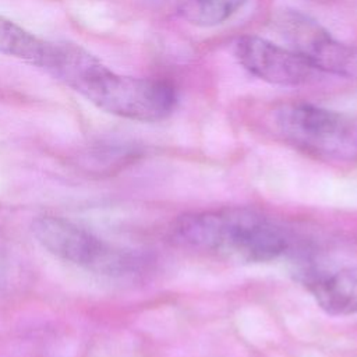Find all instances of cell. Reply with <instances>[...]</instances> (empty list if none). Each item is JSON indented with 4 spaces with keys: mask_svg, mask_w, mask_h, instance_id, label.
Returning <instances> with one entry per match:
<instances>
[{
    "mask_svg": "<svg viewBox=\"0 0 357 357\" xmlns=\"http://www.w3.org/2000/svg\"><path fill=\"white\" fill-rule=\"evenodd\" d=\"M317 304L329 315H357V265L308 279Z\"/></svg>",
    "mask_w": 357,
    "mask_h": 357,
    "instance_id": "52a82bcc",
    "label": "cell"
},
{
    "mask_svg": "<svg viewBox=\"0 0 357 357\" xmlns=\"http://www.w3.org/2000/svg\"><path fill=\"white\" fill-rule=\"evenodd\" d=\"M234 56L251 75L273 85L298 86L318 73L293 49L257 35L241 36L234 45Z\"/></svg>",
    "mask_w": 357,
    "mask_h": 357,
    "instance_id": "8992f818",
    "label": "cell"
},
{
    "mask_svg": "<svg viewBox=\"0 0 357 357\" xmlns=\"http://www.w3.org/2000/svg\"><path fill=\"white\" fill-rule=\"evenodd\" d=\"M172 240L185 250L247 264L273 261L289 248L275 222L240 206L185 213L173 223Z\"/></svg>",
    "mask_w": 357,
    "mask_h": 357,
    "instance_id": "7a4b0ae2",
    "label": "cell"
},
{
    "mask_svg": "<svg viewBox=\"0 0 357 357\" xmlns=\"http://www.w3.org/2000/svg\"><path fill=\"white\" fill-rule=\"evenodd\" d=\"M32 231L42 247L57 258L99 275H124L135 265L131 254L64 218L40 216L33 222Z\"/></svg>",
    "mask_w": 357,
    "mask_h": 357,
    "instance_id": "277c9868",
    "label": "cell"
},
{
    "mask_svg": "<svg viewBox=\"0 0 357 357\" xmlns=\"http://www.w3.org/2000/svg\"><path fill=\"white\" fill-rule=\"evenodd\" d=\"M279 134L293 146L322 159H357V119L307 102L275 112Z\"/></svg>",
    "mask_w": 357,
    "mask_h": 357,
    "instance_id": "3957f363",
    "label": "cell"
},
{
    "mask_svg": "<svg viewBox=\"0 0 357 357\" xmlns=\"http://www.w3.org/2000/svg\"><path fill=\"white\" fill-rule=\"evenodd\" d=\"M276 25L289 47L318 73L357 78V47L337 40L308 14L284 8L276 15Z\"/></svg>",
    "mask_w": 357,
    "mask_h": 357,
    "instance_id": "5b68a950",
    "label": "cell"
},
{
    "mask_svg": "<svg viewBox=\"0 0 357 357\" xmlns=\"http://www.w3.org/2000/svg\"><path fill=\"white\" fill-rule=\"evenodd\" d=\"M49 42L36 38L15 22L0 15V54L42 67Z\"/></svg>",
    "mask_w": 357,
    "mask_h": 357,
    "instance_id": "ba28073f",
    "label": "cell"
},
{
    "mask_svg": "<svg viewBox=\"0 0 357 357\" xmlns=\"http://www.w3.org/2000/svg\"><path fill=\"white\" fill-rule=\"evenodd\" d=\"M248 0H178L181 17L197 26H215L233 17Z\"/></svg>",
    "mask_w": 357,
    "mask_h": 357,
    "instance_id": "9c48e42d",
    "label": "cell"
},
{
    "mask_svg": "<svg viewBox=\"0 0 357 357\" xmlns=\"http://www.w3.org/2000/svg\"><path fill=\"white\" fill-rule=\"evenodd\" d=\"M42 68L119 117L153 123L169 117L177 106L170 82L117 74L78 45L50 42Z\"/></svg>",
    "mask_w": 357,
    "mask_h": 357,
    "instance_id": "6da1fadb",
    "label": "cell"
}]
</instances>
